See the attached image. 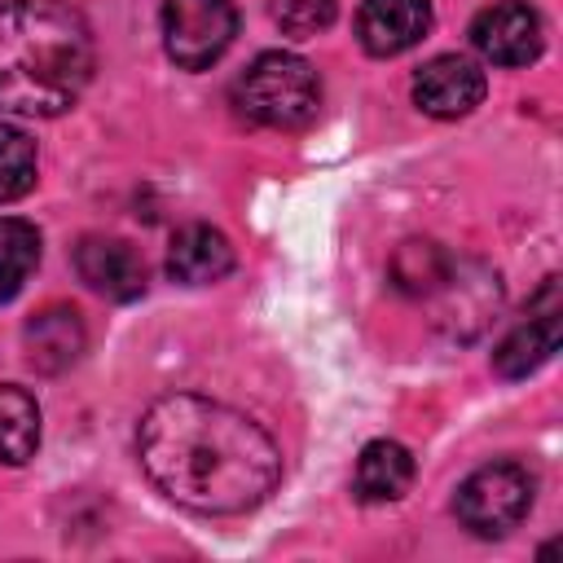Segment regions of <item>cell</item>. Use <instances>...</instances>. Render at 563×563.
Segmentation results:
<instances>
[{
    "label": "cell",
    "instance_id": "cell-15",
    "mask_svg": "<svg viewBox=\"0 0 563 563\" xmlns=\"http://www.w3.org/2000/svg\"><path fill=\"white\" fill-rule=\"evenodd\" d=\"M40 264V233L26 220H0V303L22 290L31 268Z\"/></svg>",
    "mask_w": 563,
    "mask_h": 563
},
{
    "label": "cell",
    "instance_id": "cell-4",
    "mask_svg": "<svg viewBox=\"0 0 563 563\" xmlns=\"http://www.w3.org/2000/svg\"><path fill=\"white\" fill-rule=\"evenodd\" d=\"M532 497H537V479L528 466L488 462L457 484L453 515L475 537H506L515 523H523V515L532 510Z\"/></svg>",
    "mask_w": 563,
    "mask_h": 563
},
{
    "label": "cell",
    "instance_id": "cell-1",
    "mask_svg": "<svg viewBox=\"0 0 563 563\" xmlns=\"http://www.w3.org/2000/svg\"><path fill=\"white\" fill-rule=\"evenodd\" d=\"M150 484L198 515H242L282 479V449L233 405L176 391L154 400L136 427Z\"/></svg>",
    "mask_w": 563,
    "mask_h": 563
},
{
    "label": "cell",
    "instance_id": "cell-5",
    "mask_svg": "<svg viewBox=\"0 0 563 563\" xmlns=\"http://www.w3.org/2000/svg\"><path fill=\"white\" fill-rule=\"evenodd\" d=\"M238 35L233 0H163V48L185 70H207Z\"/></svg>",
    "mask_w": 563,
    "mask_h": 563
},
{
    "label": "cell",
    "instance_id": "cell-9",
    "mask_svg": "<svg viewBox=\"0 0 563 563\" xmlns=\"http://www.w3.org/2000/svg\"><path fill=\"white\" fill-rule=\"evenodd\" d=\"M75 273L88 290L128 303L145 290V260L123 238H84L75 246Z\"/></svg>",
    "mask_w": 563,
    "mask_h": 563
},
{
    "label": "cell",
    "instance_id": "cell-2",
    "mask_svg": "<svg viewBox=\"0 0 563 563\" xmlns=\"http://www.w3.org/2000/svg\"><path fill=\"white\" fill-rule=\"evenodd\" d=\"M92 79V31L62 0H0V110L53 119Z\"/></svg>",
    "mask_w": 563,
    "mask_h": 563
},
{
    "label": "cell",
    "instance_id": "cell-13",
    "mask_svg": "<svg viewBox=\"0 0 563 563\" xmlns=\"http://www.w3.org/2000/svg\"><path fill=\"white\" fill-rule=\"evenodd\" d=\"M413 484V457L405 444L396 440H369L356 457V475H352V493L361 501H396L405 497V488Z\"/></svg>",
    "mask_w": 563,
    "mask_h": 563
},
{
    "label": "cell",
    "instance_id": "cell-6",
    "mask_svg": "<svg viewBox=\"0 0 563 563\" xmlns=\"http://www.w3.org/2000/svg\"><path fill=\"white\" fill-rule=\"evenodd\" d=\"M471 44L493 66H528V62L541 57L545 35H541L537 9H528L523 0H497V4H488V9L475 13Z\"/></svg>",
    "mask_w": 563,
    "mask_h": 563
},
{
    "label": "cell",
    "instance_id": "cell-3",
    "mask_svg": "<svg viewBox=\"0 0 563 563\" xmlns=\"http://www.w3.org/2000/svg\"><path fill=\"white\" fill-rule=\"evenodd\" d=\"M233 106L242 119L260 128H303L321 106V79L317 70L295 53H260L238 79H233Z\"/></svg>",
    "mask_w": 563,
    "mask_h": 563
},
{
    "label": "cell",
    "instance_id": "cell-11",
    "mask_svg": "<svg viewBox=\"0 0 563 563\" xmlns=\"http://www.w3.org/2000/svg\"><path fill=\"white\" fill-rule=\"evenodd\" d=\"M22 343H26V361L40 374H62V369H70L79 361V352L88 343V330H84V321H79L75 308L53 303V308H40L26 321Z\"/></svg>",
    "mask_w": 563,
    "mask_h": 563
},
{
    "label": "cell",
    "instance_id": "cell-7",
    "mask_svg": "<svg viewBox=\"0 0 563 563\" xmlns=\"http://www.w3.org/2000/svg\"><path fill=\"white\" fill-rule=\"evenodd\" d=\"M413 101L431 119H462L484 101V70L471 57L440 53L413 75Z\"/></svg>",
    "mask_w": 563,
    "mask_h": 563
},
{
    "label": "cell",
    "instance_id": "cell-16",
    "mask_svg": "<svg viewBox=\"0 0 563 563\" xmlns=\"http://www.w3.org/2000/svg\"><path fill=\"white\" fill-rule=\"evenodd\" d=\"M449 255L435 242H405L391 255V282L405 295H435V286L444 282Z\"/></svg>",
    "mask_w": 563,
    "mask_h": 563
},
{
    "label": "cell",
    "instance_id": "cell-12",
    "mask_svg": "<svg viewBox=\"0 0 563 563\" xmlns=\"http://www.w3.org/2000/svg\"><path fill=\"white\" fill-rule=\"evenodd\" d=\"M167 273L180 286H211L233 273V246L211 224H185L167 246Z\"/></svg>",
    "mask_w": 563,
    "mask_h": 563
},
{
    "label": "cell",
    "instance_id": "cell-10",
    "mask_svg": "<svg viewBox=\"0 0 563 563\" xmlns=\"http://www.w3.org/2000/svg\"><path fill=\"white\" fill-rule=\"evenodd\" d=\"M431 31V4L427 0H361L356 13V35L365 53L374 57H396L413 48Z\"/></svg>",
    "mask_w": 563,
    "mask_h": 563
},
{
    "label": "cell",
    "instance_id": "cell-18",
    "mask_svg": "<svg viewBox=\"0 0 563 563\" xmlns=\"http://www.w3.org/2000/svg\"><path fill=\"white\" fill-rule=\"evenodd\" d=\"M334 0H273V22L295 35V40H308L317 31H325L334 22Z\"/></svg>",
    "mask_w": 563,
    "mask_h": 563
},
{
    "label": "cell",
    "instance_id": "cell-14",
    "mask_svg": "<svg viewBox=\"0 0 563 563\" xmlns=\"http://www.w3.org/2000/svg\"><path fill=\"white\" fill-rule=\"evenodd\" d=\"M40 449V405L22 387H0V462L22 466Z\"/></svg>",
    "mask_w": 563,
    "mask_h": 563
},
{
    "label": "cell",
    "instance_id": "cell-8",
    "mask_svg": "<svg viewBox=\"0 0 563 563\" xmlns=\"http://www.w3.org/2000/svg\"><path fill=\"white\" fill-rule=\"evenodd\" d=\"M559 347V282L550 277L528 312V321H519L501 347L493 352V369L501 378H528L532 369H541Z\"/></svg>",
    "mask_w": 563,
    "mask_h": 563
},
{
    "label": "cell",
    "instance_id": "cell-17",
    "mask_svg": "<svg viewBox=\"0 0 563 563\" xmlns=\"http://www.w3.org/2000/svg\"><path fill=\"white\" fill-rule=\"evenodd\" d=\"M35 185V141L13 128L0 123V202L22 198Z\"/></svg>",
    "mask_w": 563,
    "mask_h": 563
}]
</instances>
